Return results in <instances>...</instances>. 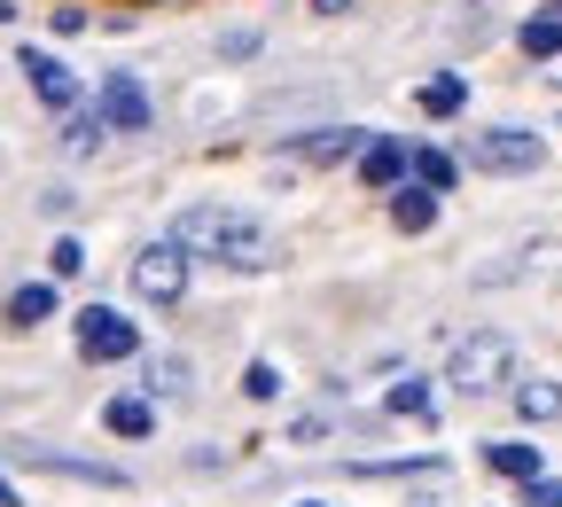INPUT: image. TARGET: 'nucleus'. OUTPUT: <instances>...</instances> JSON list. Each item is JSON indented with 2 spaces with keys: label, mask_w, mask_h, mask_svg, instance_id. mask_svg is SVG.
<instances>
[{
  "label": "nucleus",
  "mask_w": 562,
  "mask_h": 507,
  "mask_svg": "<svg viewBox=\"0 0 562 507\" xmlns=\"http://www.w3.org/2000/svg\"><path fill=\"white\" fill-rule=\"evenodd\" d=\"M140 9H165V0H140Z\"/></svg>",
  "instance_id": "obj_30"
},
{
  "label": "nucleus",
  "mask_w": 562,
  "mask_h": 507,
  "mask_svg": "<svg viewBox=\"0 0 562 507\" xmlns=\"http://www.w3.org/2000/svg\"><path fill=\"white\" fill-rule=\"evenodd\" d=\"M383 414H398V421H430V414H438V383L398 375V383H391V398H383Z\"/></svg>",
  "instance_id": "obj_12"
},
{
  "label": "nucleus",
  "mask_w": 562,
  "mask_h": 507,
  "mask_svg": "<svg viewBox=\"0 0 562 507\" xmlns=\"http://www.w3.org/2000/svg\"><path fill=\"white\" fill-rule=\"evenodd\" d=\"M375 133H351V125H321V133H297L290 140V157H305V165H336V157H360Z\"/></svg>",
  "instance_id": "obj_9"
},
{
  "label": "nucleus",
  "mask_w": 562,
  "mask_h": 507,
  "mask_svg": "<svg viewBox=\"0 0 562 507\" xmlns=\"http://www.w3.org/2000/svg\"><path fill=\"white\" fill-rule=\"evenodd\" d=\"M524 55H539V63L562 55V16H531V24H524Z\"/></svg>",
  "instance_id": "obj_20"
},
{
  "label": "nucleus",
  "mask_w": 562,
  "mask_h": 507,
  "mask_svg": "<svg viewBox=\"0 0 562 507\" xmlns=\"http://www.w3.org/2000/svg\"><path fill=\"white\" fill-rule=\"evenodd\" d=\"M133 289H140L149 305H180V289H188V250H180L172 235L149 243V250L133 258Z\"/></svg>",
  "instance_id": "obj_4"
},
{
  "label": "nucleus",
  "mask_w": 562,
  "mask_h": 507,
  "mask_svg": "<svg viewBox=\"0 0 562 507\" xmlns=\"http://www.w3.org/2000/svg\"><path fill=\"white\" fill-rule=\"evenodd\" d=\"M406 172H414V149H406V140L375 133L368 149H360V180H368V188H406Z\"/></svg>",
  "instance_id": "obj_8"
},
{
  "label": "nucleus",
  "mask_w": 562,
  "mask_h": 507,
  "mask_svg": "<svg viewBox=\"0 0 562 507\" xmlns=\"http://www.w3.org/2000/svg\"><path fill=\"white\" fill-rule=\"evenodd\" d=\"M188 383H195V368H188V359H149V368H140V391H149V398H188Z\"/></svg>",
  "instance_id": "obj_14"
},
{
  "label": "nucleus",
  "mask_w": 562,
  "mask_h": 507,
  "mask_svg": "<svg viewBox=\"0 0 562 507\" xmlns=\"http://www.w3.org/2000/svg\"><path fill=\"white\" fill-rule=\"evenodd\" d=\"M469 165H476V172H492V180H524V172H539V165H547V140H539V133H524V125H484V133L469 140Z\"/></svg>",
  "instance_id": "obj_3"
},
{
  "label": "nucleus",
  "mask_w": 562,
  "mask_h": 507,
  "mask_svg": "<svg viewBox=\"0 0 562 507\" xmlns=\"http://www.w3.org/2000/svg\"><path fill=\"white\" fill-rule=\"evenodd\" d=\"M16 70L32 79V94H40L47 110H79V79H70V70H63L47 47H24V55H16Z\"/></svg>",
  "instance_id": "obj_7"
},
{
  "label": "nucleus",
  "mask_w": 562,
  "mask_h": 507,
  "mask_svg": "<svg viewBox=\"0 0 562 507\" xmlns=\"http://www.w3.org/2000/svg\"><path fill=\"white\" fill-rule=\"evenodd\" d=\"M516 383V343L508 336H469V343H453V359H446V391H469V398H484V391H508Z\"/></svg>",
  "instance_id": "obj_2"
},
{
  "label": "nucleus",
  "mask_w": 562,
  "mask_h": 507,
  "mask_svg": "<svg viewBox=\"0 0 562 507\" xmlns=\"http://www.w3.org/2000/svg\"><path fill=\"white\" fill-rule=\"evenodd\" d=\"M414 507H453V492H446V476H438V492H430V499H422V492H414Z\"/></svg>",
  "instance_id": "obj_25"
},
{
  "label": "nucleus",
  "mask_w": 562,
  "mask_h": 507,
  "mask_svg": "<svg viewBox=\"0 0 562 507\" xmlns=\"http://www.w3.org/2000/svg\"><path fill=\"white\" fill-rule=\"evenodd\" d=\"M524 507H562V476H531L524 484Z\"/></svg>",
  "instance_id": "obj_24"
},
{
  "label": "nucleus",
  "mask_w": 562,
  "mask_h": 507,
  "mask_svg": "<svg viewBox=\"0 0 562 507\" xmlns=\"http://www.w3.org/2000/svg\"><path fill=\"white\" fill-rule=\"evenodd\" d=\"M243 398H258V406H273V398H281V375L266 368V359H250V368H243Z\"/></svg>",
  "instance_id": "obj_22"
},
{
  "label": "nucleus",
  "mask_w": 562,
  "mask_h": 507,
  "mask_svg": "<svg viewBox=\"0 0 562 507\" xmlns=\"http://www.w3.org/2000/svg\"><path fill=\"white\" fill-rule=\"evenodd\" d=\"M297 507H328V499H297Z\"/></svg>",
  "instance_id": "obj_29"
},
{
  "label": "nucleus",
  "mask_w": 562,
  "mask_h": 507,
  "mask_svg": "<svg viewBox=\"0 0 562 507\" xmlns=\"http://www.w3.org/2000/svg\"><path fill=\"white\" fill-rule=\"evenodd\" d=\"M391 227H406V235H430V227H438V188H422V180L391 188Z\"/></svg>",
  "instance_id": "obj_10"
},
{
  "label": "nucleus",
  "mask_w": 562,
  "mask_h": 507,
  "mask_svg": "<svg viewBox=\"0 0 562 507\" xmlns=\"http://www.w3.org/2000/svg\"><path fill=\"white\" fill-rule=\"evenodd\" d=\"M0 507H16V492H9V476H0Z\"/></svg>",
  "instance_id": "obj_27"
},
{
  "label": "nucleus",
  "mask_w": 562,
  "mask_h": 507,
  "mask_svg": "<svg viewBox=\"0 0 562 507\" xmlns=\"http://www.w3.org/2000/svg\"><path fill=\"white\" fill-rule=\"evenodd\" d=\"M110 429H117V438H149V429H157L149 398H110Z\"/></svg>",
  "instance_id": "obj_18"
},
{
  "label": "nucleus",
  "mask_w": 562,
  "mask_h": 507,
  "mask_svg": "<svg viewBox=\"0 0 562 507\" xmlns=\"http://www.w3.org/2000/svg\"><path fill=\"white\" fill-rule=\"evenodd\" d=\"M140 351V328L110 305H87L79 313V359H133Z\"/></svg>",
  "instance_id": "obj_6"
},
{
  "label": "nucleus",
  "mask_w": 562,
  "mask_h": 507,
  "mask_svg": "<svg viewBox=\"0 0 562 507\" xmlns=\"http://www.w3.org/2000/svg\"><path fill=\"white\" fill-rule=\"evenodd\" d=\"M9 16H16V0H0V24H9Z\"/></svg>",
  "instance_id": "obj_28"
},
{
  "label": "nucleus",
  "mask_w": 562,
  "mask_h": 507,
  "mask_svg": "<svg viewBox=\"0 0 562 507\" xmlns=\"http://www.w3.org/2000/svg\"><path fill=\"white\" fill-rule=\"evenodd\" d=\"M47 273H55V281H70V273H87V250H79V243H55Z\"/></svg>",
  "instance_id": "obj_23"
},
{
  "label": "nucleus",
  "mask_w": 562,
  "mask_h": 507,
  "mask_svg": "<svg viewBox=\"0 0 562 507\" xmlns=\"http://www.w3.org/2000/svg\"><path fill=\"white\" fill-rule=\"evenodd\" d=\"M94 117L110 125V133H149V87H140L133 79V70H110V79H102V102H94Z\"/></svg>",
  "instance_id": "obj_5"
},
{
  "label": "nucleus",
  "mask_w": 562,
  "mask_h": 507,
  "mask_svg": "<svg viewBox=\"0 0 562 507\" xmlns=\"http://www.w3.org/2000/svg\"><path fill=\"white\" fill-rule=\"evenodd\" d=\"M414 180H422V188H438V195H446V188L461 180V165H453L446 149H414Z\"/></svg>",
  "instance_id": "obj_19"
},
{
  "label": "nucleus",
  "mask_w": 562,
  "mask_h": 507,
  "mask_svg": "<svg viewBox=\"0 0 562 507\" xmlns=\"http://www.w3.org/2000/svg\"><path fill=\"white\" fill-rule=\"evenodd\" d=\"M102 133H110L102 117H70V125H63V149H70V157H94V149H102Z\"/></svg>",
  "instance_id": "obj_21"
},
{
  "label": "nucleus",
  "mask_w": 562,
  "mask_h": 507,
  "mask_svg": "<svg viewBox=\"0 0 562 507\" xmlns=\"http://www.w3.org/2000/svg\"><path fill=\"white\" fill-rule=\"evenodd\" d=\"M9 320H16V328L55 320V281H24V289H9Z\"/></svg>",
  "instance_id": "obj_15"
},
{
  "label": "nucleus",
  "mask_w": 562,
  "mask_h": 507,
  "mask_svg": "<svg viewBox=\"0 0 562 507\" xmlns=\"http://www.w3.org/2000/svg\"><path fill=\"white\" fill-rule=\"evenodd\" d=\"M484 469H492V476H516V484L547 476V469H539V446H524V438H501V446H484Z\"/></svg>",
  "instance_id": "obj_13"
},
{
  "label": "nucleus",
  "mask_w": 562,
  "mask_h": 507,
  "mask_svg": "<svg viewBox=\"0 0 562 507\" xmlns=\"http://www.w3.org/2000/svg\"><path fill=\"white\" fill-rule=\"evenodd\" d=\"M516 414L524 421H562V383H547V375L516 383Z\"/></svg>",
  "instance_id": "obj_16"
},
{
  "label": "nucleus",
  "mask_w": 562,
  "mask_h": 507,
  "mask_svg": "<svg viewBox=\"0 0 562 507\" xmlns=\"http://www.w3.org/2000/svg\"><path fill=\"white\" fill-rule=\"evenodd\" d=\"M313 9H321V16H344V9H351V0H313Z\"/></svg>",
  "instance_id": "obj_26"
},
{
  "label": "nucleus",
  "mask_w": 562,
  "mask_h": 507,
  "mask_svg": "<svg viewBox=\"0 0 562 507\" xmlns=\"http://www.w3.org/2000/svg\"><path fill=\"white\" fill-rule=\"evenodd\" d=\"M172 243H180L188 258L235 266V273H266V266H273L266 219H250V211H235V203H188L180 219H172Z\"/></svg>",
  "instance_id": "obj_1"
},
{
  "label": "nucleus",
  "mask_w": 562,
  "mask_h": 507,
  "mask_svg": "<svg viewBox=\"0 0 562 507\" xmlns=\"http://www.w3.org/2000/svg\"><path fill=\"white\" fill-rule=\"evenodd\" d=\"M414 102H422V117H461L469 110V79H430Z\"/></svg>",
  "instance_id": "obj_17"
},
{
  "label": "nucleus",
  "mask_w": 562,
  "mask_h": 507,
  "mask_svg": "<svg viewBox=\"0 0 562 507\" xmlns=\"http://www.w3.org/2000/svg\"><path fill=\"white\" fill-rule=\"evenodd\" d=\"M16 461H24V469H55V476H79V484H110V492L125 484L110 461H70V453H40V446H24Z\"/></svg>",
  "instance_id": "obj_11"
}]
</instances>
